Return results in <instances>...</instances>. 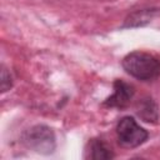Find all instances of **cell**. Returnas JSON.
<instances>
[{"instance_id":"2","label":"cell","mask_w":160,"mask_h":160,"mask_svg":"<svg viewBox=\"0 0 160 160\" xmlns=\"http://www.w3.org/2000/svg\"><path fill=\"white\" fill-rule=\"evenodd\" d=\"M21 144L38 154L50 155L56 149L55 132L48 125L38 124L26 129L21 134Z\"/></svg>"},{"instance_id":"1","label":"cell","mask_w":160,"mask_h":160,"mask_svg":"<svg viewBox=\"0 0 160 160\" xmlns=\"http://www.w3.org/2000/svg\"><path fill=\"white\" fill-rule=\"evenodd\" d=\"M121 66L130 76L141 80L151 81L160 75V61L154 55L145 51H131L124 56Z\"/></svg>"},{"instance_id":"7","label":"cell","mask_w":160,"mask_h":160,"mask_svg":"<svg viewBox=\"0 0 160 160\" xmlns=\"http://www.w3.org/2000/svg\"><path fill=\"white\" fill-rule=\"evenodd\" d=\"M138 116L148 124H158L159 121V108L151 96H144L136 105Z\"/></svg>"},{"instance_id":"6","label":"cell","mask_w":160,"mask_h":160,"mask_svg":"<svg viewBox=\"0 0 160 160\" xmlns=\"http://www.w3.org/2000/svg\"><path fill=\"white\" fill-rule=\"evenodd\" d=\"M159 14H160V9H158V8H146V9H141V10H135L125 18L121 28L125 29V28L144 26V25L151 22Z\"/></svg>"},{"instance_id":"3","label":"cell","mask_w":160,"mask_h":160,"mask_svg":"<svg viewBox=\"0 0 160 160\" xmlns=\"http://www.w3.org/2000/svg\"><path fill=\"white\" fill-rule=\"evenodd\" d=\"M116 138L121 148L134 149L148 140L149 132L141 128L132 116H124L116 124Z\"/></svg>"},{"instance_id":"5","label":"cell","mask_w":160,"mask_h":160,"mask_svg":"<svg viewBox=\"0 0 160 160\" xmlns=\"http://www.w3.org/2000/svg\"><path fill=\"white\" fill-rule=\"evenodd\" d=\"M85 158L91 160H110L115 158L111 146L101 138H92L85 148Z\"/></svg>"},{"instance_id":"4","label":"cell","mask_w":160,"mask_h":160,"mask_svg":"<svg viewBox=\"0 0 160 160\" xmlns=\"http://www.w3.org/2000/svg\"><path fill=\"white\" fill-rule=\"evenodd\" d=\"M114 92L106 98L102 102L105 108H115V109H125L129 106L130 101L135 95V88L121 79H116L112 84Z\"/></svg>"},{"instance_id":"8","label":"cell","mask_w":160,"mask_h":160,"mask_svg":"<svg viewBox=\"0 0 160 160\" xmlns=\"http://www.w3.org/2000/svg\"><path fill=\"white\" fill-rule=\"evenodd\" d=\"M12 86V78L5 66H1V92H6Z\"/></svg>"}]
</instances>
